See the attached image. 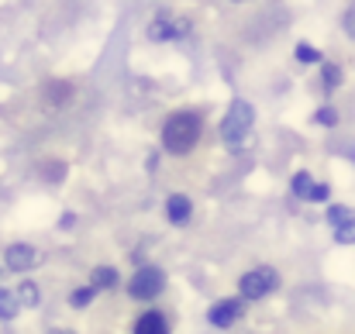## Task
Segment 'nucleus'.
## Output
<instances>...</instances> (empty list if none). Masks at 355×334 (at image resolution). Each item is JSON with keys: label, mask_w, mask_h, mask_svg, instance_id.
<instances>
[{"label": "nucleus", "mask_w": 355, "mask_h": 334, "mask_svg": "<svg viewBox=\"0 0 355 334\" xmlns=\"http://www.w3.org/2000/svg\"><path fill=\"white\" fill-rule=\"evenodd\" d=\"M328 221H331V227L342 234V231H355V211L352 207H331L328 211Z\"/></svg>", "instance_id": "obj_10"}, {"label": "nucleus", "mask_w": 355, "mask_h": 334, "mask_svg": "<svg viewBox=\"0 0 355 334\" xmlns=\"http://www.w3.org/2000/svg\"><path fill=\"white\" fill-rule=\"evenodd\" d=\"M276 286H279V272H276V269H269V265H259V269L245 272V276H241V283H238L241 300H262V297H269Z\"/></svg>", "instance_id": "obj_3"}, {"label": "nucleus", "mask_w": 355, "mask_h": 334, "mask_svg": "<svg viewBox=\"0 0 355 334\" xmlns=\"http://www.w3.org/2000/svg\"><path fill=\"white\" fill-rule=\"evenodd\" d=\"M17 310H21L17 297H14L10 290H0V321H10V317H17Z\"/></svg>", "instance_id": "obj_12"}, {"label": "nucleus", "mask_w": 355, "mask_h": 334, "mask_svg": "<svg viewBox=\"0 0 355 334\" xmlns=\"http://www.w3.org/2000/svg\"><path fill=\"white\" fill-rule=\"evenodd\" d=\"M328 197H331L328 183H324V186H311V193H307V200H328Z\"/></svg>", "instance_id": "obj_19"}, {"label": "nucleus", "mask_w": 355, "mask_h": 334, "mask_svg": "<svg viewBox=\"0 0 355 334\" xmlns=\"http://www.w3.org/2000/svg\"><path fill=\"white\" fill-rule=\"evenodd\" d=\"M297 59H304V62H318L321 55H318L311 45H297Z\"/></svg>", "instance_id": "obj_18"}, {"label": "nucleus", "mask_w": 355, "mask_h": 334, "mask_svg": "<svg viewBox=\"0 0 355 334\" xmlns=\"http://www.w3.org/2000/svg\"><path fill=\"white\" fill-rule=\"evenodd\" d=\"M190 214H193V204H190V197H183V193H173L169 200H166V218L173 224H187L190 221Z\"/></svg>", "instance_id": "obj_8"}, {"label": "nucleus", "mask_w": 355, "mask_h": 334, "mask_svg": "<svg viewBox=\"0 0 355 334\" xmlns=\"http://www.w3.org/2000/svg\"><path fill=\"white\" fill-rule=\"evenodd\" d=\"M135 334H169V328H166L162 314L148 310V314H141V317L135 321Z\"/></svg>", "instance_id": "obj_9"}, {"label": "nucleus", "mask_w": 355, "mask_h": 334, "mask_svg": "<svg viewBox=\"0 0 355 334\" xmlns=\"http://www.w3.org/2000/svg\"><path fill=\"white\" fill-rule=\"evenodd\" d=\"M321 80H324V87H328V90H335V87L342 83V73H338V66L324 62V69H321Z\"/></svg>", "instance_id": "obj_14"}, {"label": "nucleus", "mask_w": 355, "mask_h": 334, "mask_svg": "<svg viewBox=\"0 0 355 334\" xmlns=\"http://www.w3.org/2000/svg\"><path fill=\"white\" fill-rule=\"evenodd\" d=\"M314 121L324 124V128H335V124H338V114H335V107H321V111L314 114Z\"/></svg>", "instance_id": "obj_17"}, {"label": "nucleus", "mask_w": 355, "mask_h": 334, "mask_svg": "<svg viewBox=\"0 0 355 334\" xmlns=\"http://www.w3.org/2000/svg\"><path fill=\"white\" fill-rule=\"evenodd\" d=\"M162 283H166V276H162V269H155V265H145V269H138L135 276H131V297L135 300H152V297H159L162 293Z\"/></svg>", "instance_id": "obj_4"}, {"label": "nucleus", "mask_w": 355, "mask_h": 334, "mask_svg": "<svg viewBox=\"0 0 355 334\" xmlns=\"http://www.w3.org/2000/svg\"><path fill=\"white\" fill-rule=\"evenodd\" d=\"M238 317H241V300H221V304H214L211 314H207V321H211L214 328H232Z\"/></svg>", "instance_id": "obj_7"}, {"label": "nucleus", "mask_w": 355, "mask_h": 334, "mask_svg": "<svg viewBox=\"0 0 355 334\" xmlns=\"http://www.w3.org/2000/svg\"><path fill=\"white\" fill-rule=\"evenodd\" d=\"M94 293H97L94 286H83V290H73V293H69V304H73V307H87V304L94 300Z\"/></svg>", "instance_id": "obj_15"}, {"label": "nucleus", "mask_w": 355, "mask_h": 334, "mask_svg": "<svg viewBox=\"0 0 355 334\" xmlns=\"http://www.w3.org/2000/svg\"><path fill=\"white\" fill-rule=\"evenodd\" d=\"M197 141H200V117L193 111L173 114V117L162 124V148H166L169 155H187Z\"/></svg>", "instance_id": "obj_1"}, {"label": "nucleus", "mask_w": 355, "mask_h": 334, "mask_svg": "<svg viewBox=\"0 0 355 334\" xmlns=\"http://www.w3.org/2000/svg\"><path fill=\"white\" fill-rule=\"evenodd\" d=\"M3 262H7V269L24 272V269H35V265H38V252H35L31 245H10V248L3 252Z\"/></svg>", "instance_id": "obj_6"}, {"label": "nucleus", "mask_w": 355, "mask_h": 334, "mask_svg": "<svg viewBox=\"0 0 355 334\" xmlns=\"http://www.w3.org/2000/svg\"><path fill=\"white\" fill-rule=\"evenodd\" d=\"M55 334H66V331H55Z\"/></svg>", "instance_id": "obj_20"}, {"label": "nucleus", "mask_w": 355, "mask_h": 334, "mask_svg": "<svg viewBox=\"0 0 355 334\" xmlns=\"http://www.w3.org/2000/svg\"><path fill=\"white\" fill-rule=\"evenodd\" d=\"M187 31H190V21H183V17L169 14V10H162V14L148 24V38H152V42H176V38H183Z\"/></svg>", "instance_id": "obj_5"}, {"label": "nucleus", "mask_w": 355, "mask_h": 334, "mask_svg": "<svg viewBox=\"0 0 355 334\" xmlns=\"http://www.w3.org/2000/svg\"><path fill=\"white\" fill-rule=\"evenodd\" d=\"M290 186H293V193H297V197H307V193H311V173H297Z\"/></svg>", "instance_id": "obj_16"}, {"label": "nucleus", "mask_w": 355, "mask_h": 334, "mask_svg": "<svg viewBox=\"0 0 355 334\" xmlns=\"http://www.w3.org/2000/svg\"><path fill=\"white\" fill-rule=\"evenodd\" d=\"M235 3H241V0H235Z\"/></svg>", "instance_id": "obj_21"}, {"label": "nucleus", "mask_w": 355, "mask_h": 334, "mask_svg": "<svg viewBox=\"0 0 355 334\" xmlns=\"http://www.w3.org/2000/svg\"><path fill=\"white\" fill-rule=\"evenodd\" d=\"M118 283V269H111V265H101V269H94V276H90V286L94 290H111Z\"/></svg>", "instance_id": "obj_11"}, {"label": "nucleus", "mask_w": 355, "mask_h": 334, "mask_svg": "<svg viewBox=\"0 0 355 334\" xmlns=\"http://www.w3.org/2000/svg\"><path fill=\"white\" fill-rule=\"evenodd\" d=\"M252 121H255V111H252V104H245V100H235L232 107H228V117H225V124H221V138L238 148L245 138H248V131H252Z\"/></svg>", "instance_id": "obj_2"}, {"label": "nucleus", "mask_w": 355, "mask_h": 334, "mask_svg": "<svg viewBox=\"0 0 355 334\" xmlns=\"http://www.w3.org/2000/svg\"><path fill=\"white\" fill-rule=\"evenodd\" d=\"M14 297H17V304H21V307L38 304V290H35V283H21V290H17Z\"/></svg>", "instance_id": "obj_13"}]
</instances>
